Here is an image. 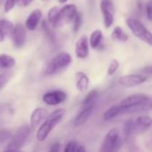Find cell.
Segmentation results:
<instances>
[{
  "label": "cell",
  "mask_w": 152,
  "mask_h": 152,
  "mask_svg": "<svg viewBox=\"0 0 152 152\" xmlns=\"http://www.w3.org/2000/svg\"><path fill=\"white\" fill-rule=\"evenodd\" d=\"M102 38H103L102 31L101 29H96V30H94V31L91 34L90 38H89L90 46H91L92 48H94H94H97V47L100 45V44H101Z\"/></svg>",
  "instance_id": "cell-22"
},
{
  "label": "cell",
  "mask_w": 152,
  "mask_h": 152,
  "mask_svg": "<svg viewBox=\"0 0 152 152\" xmlns=\"http://www.w3.org/2000/svg\"><path fill=\"white\" fill-rule=\"evenodd\" d=\"M121 139H120V134L118 129L112 128L110 130L103 142H102L100 151L101 152H113L118 150V147L120 146Z\"/></svg>",
  "instance_id": "cell-5"
},
{
  "label": "cell",
  "mask_w": 152,
  "mask_h": 152,
  "mask_svg": "<svg viewBox=\"0 0 152 152\" xmlns=\"http://www.w3.org/2000/svg\"><path fill=\"white\" fill-rule=\"evenodd\" d=\"M16 3H17V0H6L5 4H4V11L5 12L11 11Z\"/></svg>",
  "instance_id": "cell-32"
},
{
  "label": "cell",
  "mask_w": 152,
  "mask_h": 152,
  "mask_svg": "<svg viewBox=\"0 0 152 152\" xmlns=\"http://www.w3.org/2000/svg\"><path fill=\"white\" fill-rule=\"evenodd\" d=\"M147 77L142 74H129L120 77L118 79V83L123 86V87H134L136 86H139L141 84H143L146 82Z\"/></svg>",
  "instance_id": "cell-8"
},
{
  "label": "cell",
  "mask_w": 152,
  "mask_h": 152,
  "mask_svg": "<svg viewBox=\"0 0 152 152\" xmlns=\"http://www.w3.org/2000/svg\"><path fill=\"white\" fill-rule=\"evenodd\" d=\"M73 30L75 32H77L79 30V28L82 26V22H83V15L81 12H78L76 14V16L73 19Z\"/></svg>",
  "instance_id": "cell-28"
},
{
  "label": "cell",
  "mask_w": 152,
  "mask_h": 152,
  "mask_svg": "<svg viewBox=\"0 0 152 152\" xmlns=\"http://www.w3.org/2000/svg\"><path fill=\"white\" fill-rule=\"evenodd\" d=\"M60 147H61V144H60L59 142H56V143H54L53 145H52V147H51V149H50V151H60Z\"/></svg>",
  "instance_id": "cell-36"
},
{
  "label": "cell",
  "mask_w": 152,
  "mask_h": 152,
  "mask_svg": "<svg viewBox=\"0 0 152 152\" xmlns=\"http://www.w3.org/2000/svg\"><path fill=\"white\" fill-rule=\"evenodd\" d=\"M48 116V112L44 108H37L36 109L30 117V125H31V128L35 129L37 128L43 120H45L46 118V117Z\"/></svg>",
  "instance_id": "cell-14"
},
{
  "label": "cell",
  "mask_w": 152,
  "mask_h": 152,
  "mask_svg": "<svg viewBox=\"0 0 152 152\" xmlns=\"http://www.w3.org/2000/svg\"><path fill=\"white\" fill-rule=\"evenodd\" d=\"M66 111L63 109H59L52 112L49 116L46 117L44 123L40 126L37 133V139L39 142L45 141L52 130L58 125V123L63 118Z\"/></svg>",
  "instance_id": "cell-1"
},
{
  "label": "cell",
  "mask_w": 152,
  "mask_h": 152,
  "mask_svg": "<svg viewBox=\"0 0 152 152\" xmlns=\"http://www.w3.org/2000/svg\"><path fill=\"white\" fill-rule=\"evenodd\" d=\"M42 1H44V2H46V1H48V0H42Z\"/></svg>",
  "instance_id": "cell-38"
},
{
  "label": "cell",
  "mask_w": 152,
  "mask_h": 152,
  "mask_svg": "<svg viewBox=\"0 0 152 152\" xmlns=\"http://www.w3.org/2000/svg\"><path fill=\"white\" fill-rule=\"evenodd\" d=\"M48 20L49 23L53 28H59L61 26L60 20V9L57 6L53 7L48 12Z\"/></svg>",
  "instance_id": "cell-18"
},
{
  "label": "cell",
  "mask_w": 152,
  "mask_h": 152,
  "mask_svg": "<svg viewBox=\"0 0 152 152\" xmlns=\"http://www.w3.org/2000/svg\"><path fill=\"white\" fill-rule=\"evenodd\" d=\"M89 86V78L86 73L82 71H78L76 74V87L77 89L81 92L85 93L87 91Z\"/></svg>",
  "instance_id": "cell-17"
},
{
  "label": "cell",
  "mask_w": 152,
  "mask_h": 152,
  "mask_svg": "<svg viewBox=\"0 0 152 152\" xmlns=\"http://www.w3.org/2000/svg\"><path fill=\"white\" fill-rule=\"evenodd\" d=\"M42 28H43V30L45 31V34L46 35V37L50 39V41H51V42H54V41H55L54 34H53V32L52 31L51 27H50L49 23H48L46 20H43V22H42Z\"/></svg>",
  "instance_id": "cell-27"
},
{
  "label": "cell",
  "mask_w": 152,
  "mask_h": 152,
  "mask_svg": "<svg viewBox=\"0 0 152 152\" xmlns=\"http://www.w3.org/2000/svg\"><path fill=\"white\" fill-rule=\"evenodd\" d=\"M89 45L88 37L83 35L76 43L75 53L77 57L79 59H86L89 55Z\"/></svg>",
  "instance_id": "cell-13"
},
{
  "label": "cell",
  "mask_w": 152,
  "mask_h": 152,
  "mask_svg": "<svg viewBox=\"0 0 152 152\" xmlns=\"http://www.w3.org/2000/svg\"><path fill=\"white\" fill-rule=\"evenodd\" d=\"M12 132L10 130H0V145L5 143L7 141H9L12 138Z\"/></svg>",
  "instance_id": "cell-29"
},
{
  "label": "cell",
  "mask_w": 152,
  "mask_h": 152,
  "mask_svg": "<svg viewBox=\"0 0 152 152\" xmlns=\"http://www.w3.org/2000/svg\"><path fill=\"white\" fill-rule=\"evenodd\" d=\"M118 67H119V62H118V61L116 60V59H113V60L110 61V65H109L107 74H108L109 76H112V75L115 74L116 71L118 69Z\"/></svg>",
  "instance_id": "cell-30"
},
{
  "label": "cell",
  "mask_w": 152,
  "mask_h": 152,
  "mask_svg": "<svg viewBox=\"0 0 152 152\" xmlns=\"http://www.w3.org/2000/svg\"><path fill=\"white\" fill-rule=\"evenodd\" d=\"M126 24L132 33L140 40L152 47V33L137 19L130 17L126 19Z\"/></svg>",
  "instance_id": "cell-2"
},
{
  "label": "cell",
  "mask_w": 152,
  "mask_h": 152,
  "mask_svg": "<svg viewBox=\"0 0 152 152\" xmlns=\"http://www.w3.org/2000/svg\"><path fill=\"white\" fill-rule=\"evenodd\" d=\"M13 45L16 48H21L26 43V29L22 24H16L11 32Z\"/></svg>",
  "instance_id": "cell-9"
},
{
  "label": "cell",
  "mask_w": 152,
  "mask_h": 152,
  "mask_svg": "<svg viewBox=\"0 0 152 152\" xmlns=\"http://www.w3.org/2000/svg\"><path fill=\"white\" fill-rule=\"evenodd\" d=\"M149 99L150 97L146 94H133L123 99L119 105L123 109V113H131L137 106Z\"/></svg>",
  "instance_id": "cell-6"
},
{
  "label": "cell",
  "mask_w": 152,
  "mask_h": 152,
  "mask_svg": "<svg viewBox=\"0 0 152 152\" xmlns=\"http://www.w3.org/2000/svg\"><path fill=\"white\" fill-rule=\"evenodd\" d=\"M152 126V118L150 116H140L134 120V133L142 134L149 130Z\"/></svg>",
  "instance_id": "cell-12"
},
{
  "label": "cell",
  "mask_w": 152,
  "mask_h": 152,
  "mask_svg": "<svg viewBox=\"0 0 152 152\" xmlns=\"http://www.w3.org/2000/svg\"><path fill=\"white\" fill-rule=\"evenodd\" d=\"M123 131H124V134H125L126 138H128L130 135L134 134V119H129L125 123Z\"/></svg>",
  "instance_id": "cell-26"
},
{
  "label": "cell",
  "mask_w": 152,
  "mask_h": 152,
  "mask_svg": "<svg viewBox=\"0 0 152 152\" xmlns=\"http://www.w3.org/2000/svg\"><path fill=\"white\" fill-rule=\"evenodd\" d=\"M97 97H98V91L97 90H92L91 92H89L88 94L86 96V98L83 101V103H82L83 107L94 104Z\"/></svg>",
  "instance_id": "cell-25"
},
{
  "label": "cell",
  "mask_w": 152,
  "mask_h": 152,
  "mask_svg": "<svg viewBox=\"0 0 152 152\" xmlns=\"http://www.w3.org/2000/svg\"><path fill=\"white\" fill-rule=\"evenodd\" d=\"M30 134V127L23 126L18 129L13 136L10 139L9 143L7 144L5 151H20L22 146L25 144L27 139Z\"/></svg>",
  "instance_id": "cell-4"
},
{
  "label": "cell",
  "mask_w": 152,
  "mask_h": 152,
  "mask_svg": "<svg viewBox=\"0 0 152 152\" xmlns=\"http://www.w3.org/2000/svg\"><path fill=\"white\" fill-rule=\"evenodd\" d=\"M67 1H68V0H59V2H60V3H61V4H63V3H66Z\"/></svg>",
  "instance_id": "cell-37"
},
{
  "label": "cell",
  "mask_w": 152,
  "mask_h": 152,
  "mask_svg": "<svg viewBox=\"0 0 152 152\" xmlns=\"http://www.w3.org/2000/svg\"><path fill=\"white\" fill-rule=\"evenodd\" d=\"M15 65L13 57L8 54H0V71L9 69Z\"/></svg>",
  "instance_id": "cell-21"
},
{
  "label": "cell",
  "mask_w": 152,
  "mask_h": 152,
  "mask_svg": "<svg viewBox=\"0 0 152 152\" xmlns=\"http://www.w3.org/2000/svg\"><path fill=\"white\" fill-rule=\"evenodd\" d=\"M101 11L103 14L104 25L108 28L112 26L115 16V6L112 0H102Z\"/></svg>",
  "instance_id": "cell-7"
},
{
  "label": "cell",
  "mask_w": 152,
  "mask_h": 152,
  "mask_svg": "<svg viewBox=\"0 0 152 152\" xmlns=\"http://www.w3.org/2000/svg\"><path fill=\"white\" fill-rule=\"evenodd\" d=\"M77 13V8L76 4H69L64 5L61 9H60V20L61 24H66L69 23L73 20L74 17Z\"/></svg>",
  "instance_id": "cell-11"
},
{
  "label": "cell",
  "mask_w": 152,
  "mask_h": 152,
  "mask_svg": "<svg viewBox=\"0 0 152 152\" xmlns=\"http://www.w3.org/2000/svg\"><path fill=\"white\" fill-rule=\"evenodd\" d=\"M146 15L150 20H152V0H149L146 4Z\"/></svg>",
  "instance_id": "cell-31"
},
{
  "label": "cell",
  "mask_w": 152,
  "mask_h": 152,
  "mask_svg": "<svg viewBox=\"0 0 152 152\" xmlns=\"http://www.w3.org/2000/svg\"><path fill=\"white\" fill-rule=\"evenodd\" d=\"M123 113V109L120 105H115L110 107V109H108L104 114H103V119L106 121L111 120L113 118H115L116 117L119 116L120 114Z\"/></svg>",
  "instance_id": "cell-20"
},
{
  "label": "cell",
  "mask_w": 152,
  "mask_h": 152,
  "mask_svg": "<svg viewBox=\"0 0 152 152\" xmlns=\"http://www.w3.org/2000/svg\"><path fill=\"white\" fill-rule=\"evenodd\" d=\"M142 74H146V75H152V66H147L145 68H143L142 69Z\"/></svg>",
  "instance_id": "cell-35"
},
{
  "label": "cell",
  "mask_w": 152,
  "mask_h": 152,
  "mask_svg": "<svg viewBox=\"0 0 152 152\" xmlns=\"http://www.w3.org/2000/svg\"><path fill=\"white\" fill-rule=\"evenodd\" d=\"M41 17H42V12L40 10L37 9V10H34L33 12H31L30 14L28 15V19L26 20V23H25L26 28L28 30H34L37 27V25L41 20Z\"/></svg>",
  "instance_id": "cell-16"
},
{
  "label": "cell",
  "mask_w": 152,
  "mask_h": 152,
  "mask_svg": "<svg viewBox=\"0 0 152 152\" xmlns=\"http://www.w3.org/2000/svg\"><path fill=\"white\" fill-rule=\"evenodd\" d=\"M33 0H17V4L19 6H21V7H25V6H28L31 4Z\"/></svg>",
  "instance_id": "cell-34"
},
{
  "label": "cell",
  "mask_w": 152,
  "mask_h": 152,
  "mask_svg": "<svg viewBox=\"0 0 152 152\" xmlns=\"http://www.w3.org/2000/svg\"></svg>",
  "instance_id": "cell-40"
},
{
  "label": "cell",
  "mask_w": 152,
  "mask_h": 152,
  "mask_svg": "<svg viewBox=\"0 0 152 152\" xmlns=\"http://www.w3.org/2000/svg\"><path fill=\"white\" fill-rule=\"evenodd\" d=\"M72 61V57L69 53L62 52L58 53L56 56H54L52 61L48 63L45 69V76H51L53 75L61 69L68 67Z\"/></svg>",
  "instance_id": "cell-3"
},
{
  "label": "cell",
  "mask_w": 152,
  "mask_h": 152,
  "mask_svg": "<svg viewBox=\"0 0 152 152\" xmlns=\"http://www.w3.org/2000/svg\"><path fill=\"white\" fill-rule=\"evenodd\" d=\"M65 152H85L86 149L84 148L83 145L79 144L78 142H77L76 141H71L69 142L65 149H64Z\"/></svg>",
  "instance_id": "cell-24"
},
{
  "label": "cell",
  "mask_w": 152,
  "mask_h": 152,
  "mask_svg": "<svg viewBox=\"0 0 152 152\" xmlns=\"http://www.w3.org/2000/svg\"><path fill=\"white\" fill-rule=\"evenodd\" d=\"M8 81V77L4 74H1L0 75V90L6 85Z\"/></svg>",
  "instance_id": "cell-33"
},
{
  "label": "cell",
  "mask_w": 152,
  "mask_h": 152,
  "mask_svg": "<svg viewBox=\"0 0 152 152\" xmlns=\"http://www.w3.org/2000/svg\"><path fill=\"white\" fill-rule=\"evenodd\" d=\"M94 109V104L83 107V110L77 115V117L74 119V126H78L86 123L88 120V118L91 117Z\"/></svg>",
  "instance_id": "cell-15"
},
{
  "label": "cell",
  "mask_w": 152,
  "mask_h": 152,
  "mask_svg": "<svg viewBox=\"0 0 152 152\" xmlns=\"http://www.w3.org/2000/svg\"><path fill=\"white\" fill-rule=\"evenodd\" d=\"M111 38L116 41L126 42L128 39V36L126 32H124V30L122 29V28L120 26H117V27H115L114 30L112 31Z\"/></svg>",
  "instance_id": "cell-23"
},
{
  "label": "cell",
  "mask_w": 152,
  "mask_h": 152,
  "mask_svg": "<svg viewBox=\"0 0 152 152\" xmlns=\"http://www.w3.org/2000/svg\"><path fill=\"white\" fill-rule=\"evenodd\" d=\"M13 28L12 23L5 19L0 20V42L4 40V37L11 34Z\"/></svg>",
  "instance_id": "cell-19"
},
{
  "label": "cell",
  "mask_w": 152,
  "mask_h": 152,
  "mask_svg": "<svg viewBox=\"0 0 152 152\" xmlns=\"http://www.w3.org/2000/svg\"><path fill=\"white\" fill-rule=\"evenodd\" d=\"M67 99V94L61 90H55L48 92L44 94L43 101L45 104L50 106H55L62 103Z\"/></svg>",
  "instance_id": "cell-10"
},
{
  "label": "cell",
  "mask_w": 152,
  "mask_h": 152,
  "mask_svg": "<svg viewBox=\"0 0 152 152\" xmlns=\"http://www.w3.org/2000/svg\"><path fill=\"white\" fill-rule=\"evenodd\" d=\"M1 2H2V0H0V4H1Z\"/></svg>",
  "instance_id": "cell-39"
}]
</instances>
